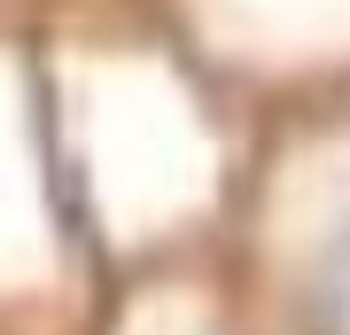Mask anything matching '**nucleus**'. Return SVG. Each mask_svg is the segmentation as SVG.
I'll use <instances>...</instances> for the list:
<instances>
[{
    "mask_svg": "<svg viewBox=\"0 0 350 335\" xmlns=\"http://www.w3.org/2000/svg\"><path fill=\"white\" fill-rule=\"evenodd\" d=\"M312 320L319 335H350V211L327 226V242L312 258Z\"/></svg>",
    "mask_w": 350,
    "mask_h": 335,
    "instance_id": "nucleus-1",
    "label": "nucleus"
}]
</instances>
